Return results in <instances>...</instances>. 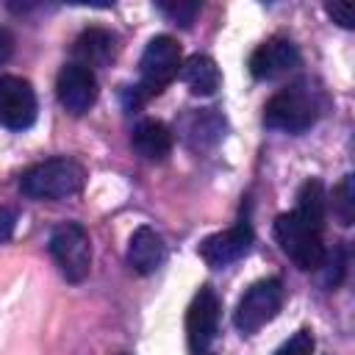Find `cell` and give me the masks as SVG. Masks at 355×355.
Returning a JSON list of instances; mask_svg holds the SVG:
<instances>
[{
    "mask_svg": "<svg viewBox=\"0 0 355 355\" xmlns=\"http://www.w3.org/2000/svg\"><path fill=\"white\" fill-rule=\"evenodd\" d=\"M294 214L302 216L308 225L324 230V219H327V194H324V186H322L316 178H313V180H305V183L300 186Z\"/></svg>",
    "mask_w": 355,
    "mask_h": 355,
    "instance_id": "obj_16",
    "label": "cell"
},
{
    "mask_svg": "<svg viewBox=\"0 0 355 355\" xmlns=\"http://www.w3.org/2000/svg\"><path fill=\"white\" fill-rule=\"evenodd\" d=\"M72 55H75V64L86 67V69H94V67H108L114 58H116V36L105 28H86L75 44H72Z\"/></svg>",
    "mask_w": 355,
    "mask_h": 355,
    "instance_id": "obj_12",
    "label": "cell"
},
{
    "mask_svg": "<svg viewBox=\"0 0 355 355\" xmlns=\"http://www.w3.org/2000/svg\"><path fill=\"white\" fill-rule=\"evenodd\" d=\"M197 355H214V352H197Z\"/></svg>",
    "mask_w": 355,
    "mask_h": 355,
    "instance_id": "obj_23",
    "label": "cell"
},
{
    "mask_svg": "<svg viewBox=\"0 0 355 355\" xmlns=\"http://www.w3.org/2000/svg\"><path fill=\"white\" fill-rule=\"evenodd\" d=\"M158 8L169 17V19H175V22H180L183 28H189L191 22H194V17L200 14V3H158Z\"/></svg>",
    "mask_w": 355,
    "mask_h": 355,
    "instance_id": "obj_19",
    "label": "cell"
},
{
    "mask_svg": "<svg viewBox=\"0 0 355 355\" xmlns=\"http://www.w3.org/2000/svg\"><path fill=\"white\" fill-rule=\"evenodd\" d=\"M36 92L19 75L0 78V125L8 130H28L36 122Z\"/></svg>",
    "mask_w": 355,
    "mask_h": 355,
    "instance_id": "obj_7",
    "label": "cell"
},
{
    "mask_svg": "<svg viewBox=\"0 0 355 355\" xmlns=\"http://www.w3.org/2000/svg\"><path fill=\"white\" fill-rule=\"evenodd\" d=\"M333 214L341 225H352L355 219V183L352 175H344L341 183L333 189Z\"/></svg>",
    "mask_w": 355,
    "mask_h": 355,
    "instance_id": "obj_17",
    "label": "cell"
},
{
    "mask_svg": "<svg viewBox=\"0 0 355 355\" xmlns=\"http://www.w3.org/2000/svg\"><path fill=\"white\" fill-rule=\"evenodd\" d=\"M275 239L280 244V250L305 272L322 269V261L327 255L324 241H322V230L308 225L302 216H297L294 211L280 214L275 219Z\"/></svg>",
    "mask_w": 355,
    "mask_h": 355,
    "instance_id": "obj_3",
    "label": "cell"
},
{
    "mask_svg": "<svg viewBox=\"0 0 355 355\" xmlns=\"http://www.w3.org/2000/svg\"><path fill=\"white\" fill-rule=\"evenodd\" d=\"M164 258H166V244H164L161 233L147 225L136 227L128 241V263L133 266V272L153 275L164 263Z\"/></svg>",
    "mask_w": 355,
    "mask_h": 355,
    "instance_id": "obj_13",
    "label": "cell"
},
{
    "mask_svg": "<svg viewBox=\"0 0 355 355\" xmlns=\"http://www.w3.org/2000/svg\"><path fill=\"white\" fill-rule=\"evenodd\" d=\"M86 183V169L75 158H47L33 164L19 178V191L31 200H67Z\"/></svg>",
    "mask_w": 355,
    "mask_h": 355,
    "instance_id": "obj_1",
    "label": "cell"
},
{
    "mask_svg": "<svg viewBox=\"0 0 355 355\" xmlns=\"http://www.w3.org/2000/svg\"><path fill=\"white\" fill-rule=\"evenodd\" d=\"M122 355H125V352H122Z\"/></svg>",
    "mask_w": 355,
    "mask_h": 355,
    "instance_id": "obj_24",
    "label": "cell"
},
{
    "mask_svg": "<svg viewBox=\"0 0 355 355\" xmlns=\"http://www.w3.org/2000/svg\"><path fill=\"white\" fill-rule=\"evenodd\" d=\"M11 53H14V36L8 28L0 25V64H6L11 58Z\"/></svg>",
    "mask_w": 355,
    "mask_h": 355,
    "instance_id": "obj_22",
    "label": "cell"
},
{
    "mask_svg": "<svg viewBox=\"0 0 355 355\" xmlns=\"http://www.w3.org/2000/svg\"><path fill=\"white\" fill-rule=\"evenodd\" d=\"M252 244V225L250 219H239L233 227L222 230V233H214L208 239L200 241V258L208 263V266H227L233 261H239Z\"/></svg>",
    "mask_w": 355,
    "mask_h": 355,
    "instance_id": "obj_11",
    "label": "cell"
},
{
    "mask_svg": "<svg viewBox=\"0 0 355 355\" xmlns=\"http://www.w3.org/2000/svg\"><path fill=\"white\" fill-rule=\"evenodd\" d=\"M55 94H58V103L67 114L80 116L97 100V78L92 69L69 61L61 67V72L55 78Z\"/></svg>",
    "mask_w": 355,
    "mask_h": 355,
    "instance_id": "obj_9",
    "label": "cell"
},
{
    "mask_svg": "<svg viewBox=\"0 0 355 355\" xmlns=\"http://www.w3.org/2000/svg\"><path fill=\"white\" fill-rule=\"evenodd\" d=\"M319 116V100L316 92L305 83H294L283 92H277L266 108H263V125L283 133H302L308 130Z\"/></svg>",
    "mask_w": 355,
    "mask_h": 355,
    "instance_id": "obj_2",
    "label": "cell"
},
{
    "mask_svg": "<svg viewBox=\"0 0 355 355\" xmlns=\"http://www.w3.org/2000/svg\"><path fill=\"white\" fill-rule=\"evenodd\" d=\"M180 78L189 86V92L200 94V97H211L222 83L216 61L211 55H202V53H194L191 58H186L180 64Z\"/></svg>",
    "mask_w": 355,
    "mask_h": 355,
    "instance_id": "obj_15",
    "label": "cell"
},
{
    "mask_svg": "<svg viewBox=\"0 0 355 355\" xmlns=\"http://www.w3.org/2000/svg\"><path fill=\"white\" fill-rule=\"evenodd\" d=\"M50 255L58 263L61 275L69 283L86 280L92 269V247L83 225L78 222H64L50 233Z\"/></svg>",
    "mask_w": 355,
    "mask_h": 355,
    "instance_id": "obj_6",
    "label": "cell"
},
{
    "mask_svg": "<svg viewBox=\"0 0 355 355\" xmlns=\"http://www.w3.org/2000/svg\"><path fill=\"white\" fill-rule=\"evenodd\" d=\"M300 67V50L286 36H272L250 55V72L255 80H275Z\"/></svg>",
    "mask_w": 355,
    "mask_h": 355,
    "instance_id": "obj_10",
    "label": "cell"
},
{
    "mask_svg": "<svg viewBox=\"0 0 355 355\" xmlns=\"http://www.w3.org/2000/svg\"><path fill=\"white\" fill-rule=\"evenodd\" d=\"M280 305H283V283L277 277H263L241 294L233 313V324L244 336H252L277 316Z\"/></svg>",
    "mask_w": 355,
    "mask_h": 355,
    "instance_id": "obj_5",
    "label": "cell"
},
{
    "mask_svg": "<svg viewBox=\"0 0 355 355\" xmlns=\"http://www.w3.org/2000/svg\"><path fill=\"white\" fill-rule=\"evenodd\" d=\"M180 44L161 33V36H153L141 53V61H139V72H141V80L136 86V94L139 100H147L158 92H164V86H169L178 72H180Z\"/></svg>",
    "mask_w": 355,
    "mask_h": 355,
    "instance_id": "obj_4",
    "label": "cell"
},
{
    "mask_svg": "<svg viewBox=\"0 0 355 355\" xmlns=\"http://www.w3.org/2000/svg\"><path fill=\"white\" fill-rule=\"evenodd\" d=\"M130 144L144 161H164L172 153V130L161 119H141L130 133Z\"/></svg>",
    "mask_w": 355,
    "mask_h": 355,
    "instance_id": "obj_14",
    "label": "cell"
},
{
    "mask_svg": "<svg viewBox=\"0 0 355 355\" xmlns=\"http://www.w3.org/2000/svg\"><path fill=\"white\" fill-rule=\"evenodd\" d=\"M14 225H17V214H14L11 208H3V205H0V244L11 239Z\"/></svg>",
    "mask_w": 355,
    "mask_h": 355,
    "instance_id": "obj_21",
    "label": "cell"
},
{
    "mask_svg": "<svg viewBox=\"0 0 355 355\" xmlns=\"http://www.w3.org/2000/svg\"><path fill=\"white\" fill-rule=\"evenodd\" d=\"M275 355H313V333L311 330H297L288 341L277 347Z\"/></svg>",
    "mask_w": 355,
    "mask_h": 355,
    "instance_id": "obj_18",
    "label": "cell"
},
{
    "mask_svg": "<svg viewBox=\"0 0 355 355\" xmlns=\"http://www.w3.org/2000/svg\"><path fill=\"white\" fill-rule=\"evenodd\" d=\"M219 297L211 286H202L194 300L189 302L186 311V338L191 352H208L211 341L216 338V327H219Z\"/></svg>",
    "mask_w": 355,
    "mask_h": 355,
    "instance_id": "obj_8",
    "label": "cell"
},
{
    "mask_svg": "<svg viewBox=\"0 0 355 355\" xmlns=\"http://www.w3.org/2000/svg\"><path fill=\"white\" fill-rule=\"evenodd\" d=\"M324 11L333 17V22H338L341 28H352L355 25V8L349 3H327Z\"/></svg>",
    "mask_w": 355,
    "mask_h": 355,
    "instance_id": "obj_20",
    "label": "cell"
}]
</instances>
